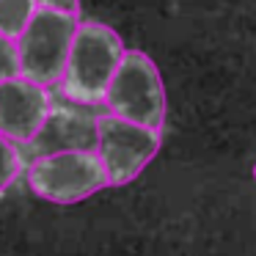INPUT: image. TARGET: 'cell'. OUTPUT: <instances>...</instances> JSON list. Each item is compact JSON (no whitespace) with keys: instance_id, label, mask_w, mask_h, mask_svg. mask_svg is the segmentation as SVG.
<instances>
[{"instance_id":"1","label":"cell","mask_w":256,"mask_h":256,"mask_svg":"<svg viewBox=\"0 0 256 256\" xmlns=\"http://www.w3.org/2000/svg\"><path fill=\"white\" fill-rule=\"evenodd\" d=\"M124 50L122 36L105 22H80L69 52L66 74H64V96L78 105H100L105 102L108 88L122 66Z\"/></svg>"},{"instance_id":"7","label":"cell","mask_w":256,"mask_h":256,"mask_svg":"<svg viewBox=\"0 0 256 256\" xmlns=\"http://www.w3.org/2000/svg\"><path fill=\"white\" fill-rule=\"evenodd\" d=\"M36 0H0V34L17 42L36 17Z\"/></svg>"},{"instance_id":"8","label":"cell","mask_w":256,"mask_h":256,"mask_svg":"<svg viewBox=\"0 0 256 256\" xmlns=\"http://www.w3.org/2000/svg\"><path fill=\"white\" fill-rule=\"evenodd\" d=\"M22 174V154L8 138L0 135V193H6Z\"/></svg>"},{"instance_id":"10","label":"cell","mask_w":256,"mask_h":256,"mask_svg":"<svg viewBox=\"0 0 256 256\" xmlns=\"http://www.w3.org/2000/svg\"><path fill=\"white\" fill-rule=\"evenodd\" d=\"M39 12H58L80 20V0H36Z\"/></svg>"},{"instance_id":"9","label":"cell","mask_w":256,"mask_h":256,"mask_svg":"<svg viewBox=\"0 0 256 256\" xmlns=\"http://www.w3.org/2000/svg\"><path fill=\"white\" fill-rule=\"evenodd\" d=\"M20 74V52H17V42L0 34V83H8Z\"/></svg>"},{"instance_id":"11","label":"cell","mask_w":256,"mask_h":256,"mask_svg":"<svg viewBox=\"0 0 256 256\" xmlns=\"http://www.w3.org/2000/svg\"><path fill=\"white\" fill-rule=\"evenodd\" d=\"M254 179H256V166H254Z\"/></svg>"},{"instance_id":"5","label":"cell","mask_w":256,"mask_h":256,"mask_svg":"<svg viewBox=\"0 0 256 256\" xmlns=\"http://www.w3.org/2000/svg\"><path fill=\"white\" fill-rule=\"evenodd\" d=\"M160 152V130L132 124L113 113L96 118V154L113 188L132 182Z\"/></svg>"},{"instance_id":"4","label":"cell","mask_w":256,"mask_h":256,"mask_svg":"<svg viewBox=\"0 0 256 256\" xmlns=\"http://www.w3.org/2000/svg\"><path fill=\"white\" fill-rule=\"evenodd\" d=\"M105 105L113 116L127 118L132 124L160 130L166 122V88L154 61L140 50H127L110 88Z\"/></svg>"},{"instance_id":"3","label":"cell","mask_w":256,"mask_h":256,"mask_svg":"<svg viewBox=\"0 0 256 256\" xmlns=\"http://www.w3.org/2000/svg\"><path fill=\"white\" fill-rule=\"evenodd\" d=\"M78 17L58 12H36L25 34L17 39L20 52V74L34 80L42 88L61 83L66 74L69 52L78 34Z\"/></svg>"},{"instance_id":"6","label":"cell","mask_w":256,"mask_h":256,"mask_svg":"<svg viewBox=\"0 0 256 256\" xmlns=\"http://www.w3.org/2000/svg\"><path fill=\"white\" fill-rule=\"evenodd\" d=\"M50 94L39 83L14 78L0 83V135L12 144H30L50 122Z\"/></svg>"},{"instance_id":"2","label":"cell","mask_w":256,"mask_h":256,"mask_svg":"<svg viewBox=\"0 0 256 256\" xmlns=\"http://www.w3.org/2000/svg\"><path fill=\"white\" fill-rule=\"evenodd\" d=\"M28 182L50 204H78L110 184L100 154L91 149H58L36 157L28 166Z\"/></svg>"}]
</instances>
